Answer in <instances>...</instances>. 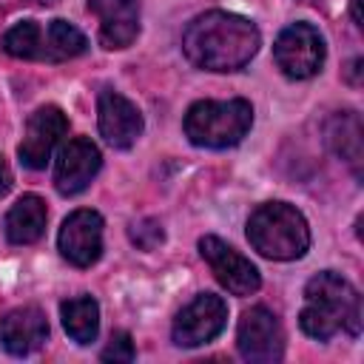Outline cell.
Here are the masks:
<instances>
[{"instance_id": "6da1fadb", "label": "cell", "mask_w": 364, "mask_h": 364, "mask_svg": "<svg viewBox=\"0 0 364 364\" xmlns=\"http://www.w3.org/2000/svg\"><path fill=\"white\" fill-rule=\"evenodd\" d=\"M262 46L259 28L233 11H205L193 17L182 34L185 57L205 71H239Z\"/></svg>"}, {"instance_id": "7a4b0ae2", "label": "cell", "mask_w": 364, "mask_h": 364, "mask_svg": "<svg viewBox=\"0 0 364 364\" xmlns=\"http://www.w3.org/2000/svg\"><path fill=\"white\" fill-rule=\"evenodd\" d=\"M361 293L338 273L321 270L304 287V307L299 313V324L310 338L327 341L338 330L350 336L361 333Z\"/></svg>"}, {"instance_id": "3957f363", "label": "cell", "mask_w": 364, "mask_h": 364, "mask_svg": "<svg viewBox=\"0 0 364 364\" xmlns=\"http://www.w3.org/2000/svg\"><path fill=\"white\" fill-rule=\"evenodd\" d=\"M247 239L253 250L267 259H301L310 247V228L301 210L287 202H264L247 219Z\"/></svg>"}, {"instance_id": "277c9868", "label": "cell", "mask_w": 364, "mask_h": 364, "mask_svg": "<svg viewBox=\"0 0 364 364\" xmlns=\"http://www.w3.org/2000/svg\"><path fill=\"white\" fill-rule=\"evenodd\" d=\"M253 125V105L236 100H199L185 114V136L199 148H230L245 139Z\"/></svg>"}, {"instance_id": "5b68a950", "label": "cell", "mask_w": 364, "mask_h": 364, "mask_svg": "<svg viewBox=\"0 0 364 364\" xmlns=\"http://www.w3.org/2000/svg\"><path fill=\"white\" fill-rule=\"evenodd\" d=\"M273 60L290 80H307L324 65V37L310 23H290L273 46Z\"/></svg>"}, {"instance_id": "8992f818", "label": "cell", "mask_w": 364, "mask_h": 364, "mask_svg": "<svg viewBox=\"0 0 364 364\" xmlns=\"http://www.w3.org/2000/svg\"><path fill=\"white\" fill-rule=\"evenodd\" d=\"M236 347L245 361L253 364H273L284 355V333L273 310L256 304L242 313L236 330Z\"/></svg>"}, {"instance_id": "52a82bcc", "label": "cell", "mask_w": 364, "mask_h": 364, "mask_svg": "<svg viewBox=\"0 0 364 364\" xmlns=\"http://www.w3.org/2000/svg\"><path fill=\"white\" fill-rule=\"evenodd\" d=\"M228 324V304L216 293H199L188 301L173 318V344L179 347H202L213 341Z\"/></svg>"}, {"instance_id": "ba28073f", "label": "cell", "mask_w": 364, "mask_h": 364, "mask_svg": "<svg viewBox=\"0 0 364 364\" xmlns=\"http://www.w3.org/2000/svg\"><path fill=\"white\" fill-rule=\"evenodd\" d=\"M199 253L208 262L210 273L216 276V282L233 293V296H250L262 287V276L256 270V264L250 259H245L236 247H230L228 242H222L219 236H202L199 239Z\"/></svg>"}, {"instance_id": "9c48e42d", "label": "cell", "mask_w": 364, "mask_h": 364, "mask_svg": "<svg viewBox=\"0 0 364 364\" xmlns=\"http://www.w3.org/2000/svg\"><path fill=\"white\" fill-rule=\"evenodd\" d=\"M57 247L74 267H91L102 256V216L91 208H80L65 216Z\"/></svg>"}, {"instance_id": "30bf717a", "label": "cell", "mask_w": 364, "mask_h": 364, "mask_svg": "<svg viewBox=\"0 0 364 364\" xmlns=\"http://www.w3.org/2000/svg\"><path fill=\"white\" fill-rule=\"evenodd\" d=\"M68 131V119L57 105H43L37 108L28 122H26V134L23 142L17 148V156L26 168L40 171L46 168V162L51 159V151L57 148V142L65 136Z\"/></svg>"}, {"instance_id": "8fae6325", "label": "cell", "mask_w": 364, "mask_h": 364, "mask_svg": "<svg viewBox=\"0 0 364 364\" xmlns=\"http://www.w3.org/2000/svg\"><path fill=\"white\" fill-rule=\"evenodd\" d=\"M102 165L100 148L88 136H74L63 145L57 165H54V185L63 196H74L88 188V182L97 176Z\"/></svg>"}, {"instance_id": "7c38bea8", "label": "cell", "mask_w": 364, "mask_h": 364, "mask_svg": "<svg viewBox=\"0 0 364 364\" xmlns=\"http://www.w3.org/2000/svg\"><path fill=\"white\" fill-rule=\"evenodd\" d=\"M97 119H100V134L111 148H131L145 125L139 108L119 91H108V88L100 91L97 97Z\"/></svg>"}, {"instance_id": "4fadbf2b", "label": "cell", "mask_w": 364, "mask_h": 364, "mask_svg": "<svg viewBox=\"0 0 364 364\" xmlns=\"http://www.w3.org/2000/svg\"><path fill=\"white\" fill-rule=\"evenodd\" d=\"M88 11L100 20V43L105 48H128L139 34V0H88Z\"/></svg>"}, {"instance_id": "5bb4252c", "label": "cell", "mask_w": 364, "mask_h": 364, "mask_svg": "<svg viewBox=\"0 0 364 364\" xmlns=\"http://www.w3.org/2000/svg\"><path fill=\"white\" fill-rule=\"evenodd\" d=\"M48 338V321L40 307H17L0 318V344L11 355H28Z\"/></svg>"}, {"instance_id": "9a60e30c", "label": "cell", "mask_w": 364, "mask_h": 364, "mask_svg": "<svg viewBox=\"0 0 364 364\" xmlns=\"http://www.w3.org/2000/svg\"><path fill=\"white\" fill-rule=\"evenodd\" d=\"M324 139L330 145V151L336 156H341L353 171L355 176H361V119L355 111H338L327 119L324 125Z\"/></svg>"}, {"instance_id": "2e32d148", "label": "cell", "mask_w": 364, "mask_h": 364, "mask_svg": "<svg viewBox=\"0 0 364 364\" xmlns=\"http://www.w3.org/2000/svg\"><path fill=\"white\" fill-rule=\"evenodd\" d=\"M46 219H48V210H46V202L37 196V193H26L20 196L9 216H6V236L11 245H31L43 236L46 230Z\"/></svg>"}, {"instance_id": "e0dca14e", "label": "cell", "mask_w": 364, "mask_h": 364, "mask_svg": "<svg viewBox=\"0 0 364 364\" xmlns=\"http://www.w3.org/2000/svg\"><path fill=\"white\" fill-rule=\"evenodd\" d=\"M63 327L77 344H91L100 333V304L91 296H74L60 304Z\"/></svg>"}, {"instance_id": "ac0fdd59", "label": "cell", "mask_w": 364, "mask_h": 364, "mask_svg": "<svg viewBox=\"0 0 364 364\" xmlns=\"http://www.w3.org/2000/svg\"><path fill=\"white\" fill-rule=\"evenodd\" d=\"M3 51L20 60H46V28L37 20H23L3 34Z\"/></svg>"}, {"instance_id": "d6986e66", "label": "cell", "mask_w": 364, "mask_h": 364, "mask_svg": "<svg viewBox=\"0 0 364 364\" xmlns=\"http://www.w3.org/2000/svg\"><path fill=\"white\" fill-rule=\"evenodd\" d=\"M85 48H88L85 34L77 26H71L68 20H51L46 26V60L48 63L80 57Z\"/></svg>"}, {"instance_id": "ffe728a7", "label": "cell", "mask_w": 364, "mask_h": 364, "mask_svg": "<svg viewBox=\"0 0 364 364\" xmlns=\"http://www.w3.org/2000/svg\"><path fill=\"white\" fill-rule=\"evenodd\" d=\"M128 236H131V242L139 250H154V247H159L165 242V230H162V225L156 219H139V222H134L128 228Z\"/></svg>"}, {"instance_id": "44dd1931", "label": "cell", "mask_w": 364, "mask_h": 364, "mask_svg": "<svg viewBox=\"0 0 364 364\" xmlns=\"http://www.w3.org/2000/svg\"><path fill=\"white\" fill-rule=\"evenodd\" d=\"M134 355H136V350H134V341H131V336L128 333H114L111 336V341H108V347L102 350V361H122V364H128V361H134Z\"/></svg>"}, {"instance_id": "7402d4cb", "label": "cell", "mask_w": 364, "mask_h": 364, "mask_svg": "<svg viewBox=\"0 0 364 364\" xmlns=\"http://www.w3.org/2000/svg\"><path fill=\"white\" fill-rule=\"evenodd\" d=\"M9 188H11V171H9L6 159L0 156V196H6V193H9Z\"/></svg>"}, {"instance_id": "603a6c76", "label": "cell", "mask_w": 364, "mask_h": 364, "mask_svg": "<svg viewBox=\"0 0 364 364\" xmlns=\"http://www.w3.org/2000/svg\"><path fill=\"white\" fill-rule=\"evenodd\" d=\"M361 65H364V60H353V63H350V71H347V80H350L353 85H358V82H361V77H358V74H361Z\"/></svg>"}, {"instance_id": "cb8c5ba5", "label": "cell", "mask_w": 364, "mask_h": 364, "mask_svg": "<svg viewBox=\"0 0 364 364\" xmlns=\"http://www.w3.org/2000/svg\"><path fill=\"white\" fill-rule=\"evenodd\" d=\"M353 20L355 26H361V0H353Z\"/></svg>"}]
</instances>
